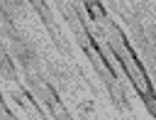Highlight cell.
I'll return each mask as SVG.
<instances>
[{
	"label": "cell",
	"instance_id": "cell-1",
	"mask_svg": "<svg viewBox=\"0 0 156 120\" xmlns=\"http://www.w3.org/2000/svg\"><path fill=\"white\" fill-rule=\"evenodd\" d=\"M119 54V59H122V66H124V71H127V76H129V81L134 83V88L146 98V100H151L154 98V91H151V83H149V78H146V73H144V69H141V64L136 61V56L129 51V47L124 44V39H122V49L117 51Z\"/></svg>",
	"mask_w": 156,
	"mask_h": 120
},
{
	"label": "cell",
	"instance_id": "cell-2",
	"mask_svg": "<svg viewBox=\"0 0 156 120\" xmlns=\"http://www.w3.org/2000/svg\"><path fill=\"white\" fill-rule=\"evenodd\" d=\"M0 100H2V98H0Z\"/></svg>",
	"mask_w": 156,
	"mask_h": 120
}]
</instances>
